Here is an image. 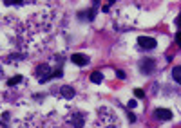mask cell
<instances>
[{"mask_svg":"<svg viewBox=\"0 0 181 128\" xmlns=\"http://www.w3.org/2000/svg\"><path fill=\"white\" fill-rule=\"evenodd\" d=\"M179 40H181V34L176 33V43H179Z\"/></svg>","mask_w":181,"mask_h":128,"instance_id":"15","label":"cell"},{"mask_svg":"<svg viewBox=\"0 0 181 128\" xmlns=\"http://www.w3.org/2000/svg\"><path fill=\"white\" fill-rule=\"evenodd\" d=\"M22 79H24V78H22V76H15V78H11V79H9V81H8V85H9V87H15V85H17V83H20Z\"/></svg>","mask_w":181,"mask_h":128,"instance_id":"9","label":"cell"},{"mask_svg":"<svg viewBox=\"0 0 181 128\" xmlns=\"http://www.w3.org/2000/svg\"><path fill=\"white\" fill-rule=\"evenodd\" d=\"M138 43L141 49H147V51H150V49H156V40L154 38H150V36H139L138 38Z\"/></svg>","mask_w":181,"mask_h":128,"instance_id":"1","label":"cell"},{"mask_svg":"<svg viewBox=\"0 0 181 128\" xmlns=\"http://www.w3.org/2000/svg\"><path fill=\"white\" fill-rule=\"evenodd\" d=\"M60 94H62V97H65V99H73V97H74V88L69 85H63L60 88Z\"/></svg>","mask_w":181,"mask_h":128,"instance_id":"5","label":"cell"},{"mask_svg":"<svg viewBox=\"0 0 181 128\" xmlns=\"http://www.w3.org/2000/svg\"><path fill=\"white\" fill-rule=\"evenodd\" d=\"M71 61L76 63L78 67H83V65H87L89 58H87L85 54H73V56H71Z\"/></svg>","mask_w":181,"mask_h":128,"instance_id":"4","label":"cell"},{"mask_svg":"<svg viewBox=\"0 0 181 128\" xmlns=\"http://www.w3.org/2000/svg\"><path fill=\"white\" fill-rule=\"evenodd\" d=\"M139 69H141L143 74H150V72H154V70H156V61L150 60V58L141 60V61H139Z\"/></svg>","mask_w":181,"mask_h":128,"instance_id":"2","label":"cell"},{"mask_svg":"<svg viewBox=\"0 0 181 128\" xmlns=\"http://www.w3.org/2000/svg\"><path fill=\"white\" fill-rule=\"evenodd\" d=\"M172 78H174V81H176V83H179V81H181V69L179 67H174Z\"/></svg>","mask_w":181,"mask_h":128,"instance_id":"8","label":"cell"},{"mask_svg":"<svg viewBox=\"0 0 181 128\" xmlns=\"http://www.w3.org/2000/svg\"><path fill=\"white\" fill-rule=\"evenodd\" d=\"M129 121L130 123H134V121H136V116H134V114H129Z\"/></svg>","mask_w":181,"mask_h":128,"instance_id":"14","label":"cell"},{"mask_svg":"<svg viewBox=\"0 0 181 128\" xmlns=\"http://www.w3.org/2000/svg\"><path fill=\"white\" fill-rule=\"evenodd\" d=\"M71 121H73V125H74L76 128H83V116H80V114H73Z\"/></svg>","mask_w":181,"mask_h":128,"instance_id":"6","label":"cell"},{"mask_svg":"<svg viewBox=\"0 0 181 128\" xmlns=\"http://www.w3.org/2000/svg\"><path fill=\"white\" fill-rule=\"evenodd\" d=\"M63 76V72H62V69H56V70H54V72H53L51 76L49 78H62Z\"/></svg>","mask_w":181,"mask_h":128,"instance_id":"10","label":"cell"},{"mask_svg":"<svg viewBox=\"0 0 181 128\" xmlns=\"http://www.w3.org/2000/svg\"><path fill=\"white\" fill-rule=\"evenodd\" d=\"M91 81H93V83H102V81H103V74H102L100 70H94V72L91 74Z\"/></svg>","mask_w":181,"mask_h":128,"instance_id":"7","label":"cell"},{"mask_svg":"<svg viewBox=\"0 0 181 128\" xmlns=\"http://www.w3.org/2000/svg\"><path fill=\"white\" fill-rule=\"evenodd\" d=\"M134 96H136V97H143V96H145V92H143L141 88H136V90H134Z\"/></svg>","mask_w":181,"mask_h":128,"instance_id":"11","label":"cell"},{"mask_svg":"<svg viewBox=\"0 0 181 128\" xmlns=\"http://www.w3.org/2000/svg\"><path fill=\"white\" fill-rule=\"evenodd\" d=\"M116 76L120 78V79H123V78H125V72H123V70H116Z\"/></svg>","mask_w":181,"mask_h":128,"instance_id":"13","label":"cell"},{"mask_svg":"<svg viewBox=\"0 0 181 128\" xmlns=\"http://www.w3.org/2000/svg\"><path fill=\"white\" fill-rule=\"evenodd\" d=\"M136 105H138V103H136V99H129V103H127V107H129V108H134Z\"/></svg>","mask_w":181,"mask_h":128,"instance_id":"12","label":"cell"},{"mask_svg":"<svg viewBox=\"0 0 181 128\" xmlns=\"http://www.w3.org/2000/svg\"><path fill=\"white\" fill-rule=\"evenodd\" d=\"M156 117L161 121H168L172 119V110H168V108H156Z\"/></svg>","mask_w":181,"mask_h":128,"instance_id":"3","label":"cell"}]
</instances>
